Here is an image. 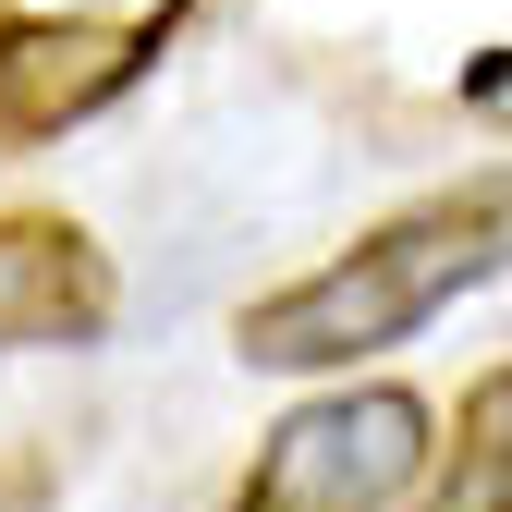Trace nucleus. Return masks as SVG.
<instances>
[{"label":"nucleus","instance_id":"1","mask_svg":"<svg viewBox=\"0 0 512 512\" xmlns=\"http://www.w3.org/2000/svg\"><path fill=\"white\" fill-rule=\"evenodd\" d=\"M500 269H512V171H476V183H452V196L378 220L354 256L281 281L269 305H244V366H269V378L366 366V354L415 342L439 305H464Z\"/></svg>","mask_w":512,"mask_h":512},{"label":"nucleus","instance_id":"2","mask_svg":"<svg viewBox=\"0 0 512 512\" xmlns=\"http://www.w3.org/2000/svg\"><path fill=\"white\" fill-rule=\"evenodd\" d=\"M439 452V415L391 378H366V391H317L269 427V452L244 464L232 512H403L415 476Z\"/></svg>","mask_w":512,"mask_h":512},{"label":"nucleus","instance_id":"3","mask_svg":"<svg viewBox=\"0 0 512 512\" xmlns=\"http://www.w3.org/2000/svg\"><path fill=\"white\" fill-rule=\"evenodd\" d=\"M171 37H183V0L171 13H0V159L135 98Z\"/></svg>","mask_w":512,"mask_h":512},{"label":"nucleus","instance_id":"4","mask_svg":"<svg viewBox=\"0 0 512 512\" xmlns=\"http://www.w3.org/2000/svg\"><path fill=\"white\" fill-rule=\"evenodd\" d=\"M110 256L61 208H0V354H74L110 330Z\"/></svg>","mask_w":512,"mask_h":512}]
</instances>
